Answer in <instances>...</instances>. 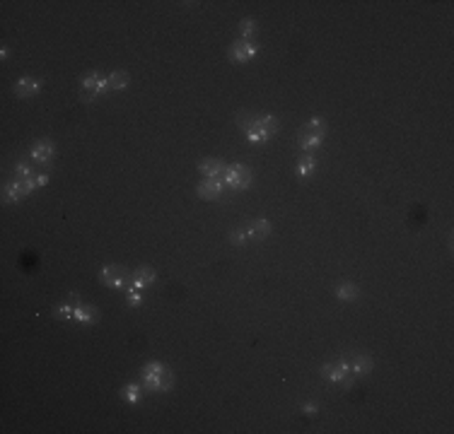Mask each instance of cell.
<instances>
[{"label": "cell", "instance_id": "obj_29", "mask_svg": "<svg viewBox=\"0 0 454 434\" xmlns=\"http://www.w3.org/2000/svg\"><path fill=\"white\" fill-rule=\"evenodd\" d=\"M350 386H353V376H348V379L343 381V389H350Z\"/></svg>", "mask_w": 454, "mask_h": 434}, {"label": "cell", "instance_id": "obj_13", "mask_svg": "<svg viewBox=\"0 0 454 434\" xmlns=\"http://www.w3.org/2000/svg\"><path fill=\"white\" fill-rule=\"evenodd\" d=\"M128 82H131V75H128L126 70H116V73H111V75H109V87H111V89H123Z\"/></svg>", "mask_w": 454, "mask_h": 434}, {"label": "cell", "instance_id": "obj_8", "mask_svg": "<svg viewBox=\"0 0 454 434\" xmlns=\"http://www.w3.org/2000/svg\"><path fill=\"white\" fill-rule=\"evenodd\" d=\"M145 384H147V389H153V391H167L172 386V374L162 369L157 376H145Z\"/></svg>", "mask_w": 454, "mask_h": 434}, {"label": "cell", "instance_id": "obj_25", "mask_svg": "<svg viewBox=\"0 0 454 434\" xmlns=\"http://www.w3.org/2000/svg\"><path fill=\"white\" fill-rule=\"evenodd\" d=\"M232 244H244V241H246V232H244V229H237V232H232Z\"/></svg>", "mask_w": 454, "mask_h": 434}, {"label": "cell", "instance_id": "obj_2", "mask_svg": "<svg viewBox=\"0 0 454 434\" xmlns=\"http://www.w3.org/2000/svg\"><path fill=\"white\" fill-rule=\"evenodd\" d=\"M109 87V77H102L99 73H89L82 77V101H92L97 97V92Z\"/></svg>", "mask_w": 454, "mask_h": 434}, {"label": "cell", "instance_id": "obj_22", "mask_svg": "<svg viewBox=\"0 0 454 434\" xmlns=\"http://www.w3.org/2000/svg\"><path fill=\"white\" fill-rule=\"evenodd\" d=\"M73 314H75V306H70V304H66V306H58L54 311L56 318H73Z\"/></svg>", "mask_w": 454, "mask_h": 434}, {"label": "cell", "instance_id": "obj_1", "mask_svg": "<svg viewBox=\"0 0 454 434\" xmlns=\"http://www.w3.org/2000/svg\"><path fill=\"white\" fill-rule=\"evenodd\" d=\"M251 181V172L244 167V164H232V167H227V172H225V184L234 188V191H242L246 188Z\"/></svg>", "mask_w": 454, "mask_h": 434}, {"label": "cell", "instance_id": "obj_24", "mask_svg": "<svg viewBox=\"0 0 454 434\" xmlns=\"http://www.w3.org/2000/svg\"><path fill=\"white\" fill-rule=\"evenodd\" d=\"M162 369H165V367H162L160 362H150V364L145 367V376H157V374H160Z\"/></svg>", "mask_w": 454, "mask_h": 434}, {"label": "cell", "instance_id": "obj_28", "mask_svg": "<svg viewBox=\"0 0 454 434\" xmlns=\"http://www.w3.org/2000/svg\"><path fill=\"white\" fill-rule=\"evenodd\" d=\"M302 410L307 412V415H314V412H317V405H314V403H310V405H305Z\"/></svg>", "mask_w": 454, "mask_h": 434}, {"label": "cell", "instance_id": "obj_12", "mask_svg": "<svg viewBox=\"0 0 454 434\" xmlns=\"http://www.w3.org/2000/svg\"><path fill=\"white\" fill-rule=\"evenodd\" d=\"M155 280V270L153 268H138L135 270V275H133V285L135 287H145V285H150V282Z\"/></svg>", "mask_w": 454, "mask_h": 434}, {"label": "cell", "instance_id": "obj_10", "mask_svg": "<svg viewBox=\"0 0 454 434\" xmlns=\"http://www.w3.org/2000/svg\"><path fill=\"white\" fill-rule=\"evenodd\" d=\"M39 89V80H34V77H22L20 82H15V94L17 97H29Z\"/></svg>", "mask_w": 454, "mask_h": 434}, {"label": "cell", "instance_id": "obj_27", "mask_svg": "<svg viewBox=\"0 0 454 434\" xmlns=\"http://www.w3.org/2000/svg\"><path fill=\"white\" fill-rule=\"evenodd\" d=\"M34 181H36V186H44L46 181H48V174H36V176H34Z\"/></svg>", "mask_w": 454, "mask_h": 434}, {"label": "cell", "instance_id": "obj_11", "mask_svg": "<svg viewBox=\"0 0 454 434\" xmlns=\"http://www.w3.org/2000/svg\"><path fill=\"white\" fill-rule=\"evenodd\" d=\"M324 133H326V123L321 119H312L305 128H302V133L299 135H312V138H324Z\"/></svg>", "mask_w": 454, "mask_h": 434}, {"label": "cell", "instance_id": "obj_20", "mask_svg": "<svg viewBox=\"0 0 454 434\" xmlns=\"http://www.w3.org/2000/svg\"><path fill=\"white\" fill-rule=\"evenodd\" d=\"M299 176H310L312 172H314V157L312 154H307V157H302V162H299Z\"/></svg>", "mask_w": 454, "mask_h": 434}, {"label": "cell", "instance_id": "obj_6", "mask_svg": "<svg viewBox=\"0 0 454 434\" xmlns=\"http://www.w3.org/2000/svg\"><path fill=\"white\" fill-rule=\"evenodd\" d=\"M254 53H256V46L251 41H237L232 46V51H230L232 61H249V58H254Z\"/></svg>", "mask_w": 454, "mask_h": 434}, {"label": "cell", "instance_id": "obj_5", "mask_svg": "<svg viewBox=\"0 0 454 434\" xmlns=\"http://www.w3.org/2000/svg\"><path fill=\"white\" fill-rule=\"evenodd\" d=\"M348 371H350V364L345 359L338 364H324V369H321V374L329 376L331 381H343V376H348Z\"/></svg>", "mask_w": 454, "mask_h": 434}, {"label": "cell", "instance_id": "obj_9", "mask_svg": "<svg viewBox=\"0 0 454 434\" xmlns=\"http://www.w3.org/2000/svg\"><path fill=\"white\" fill-rule=\"evenodd\" d=\"M51 157H54V145H51V142H39V145H34V147H32V159H34V162L46 164Z\"/></svg>", "mask_w": 454, "mask_h": 434}, {"label": "cell", "instance_id": "obj_19", "mask_svg": "<svg viewBox=\"0 0 454 434\" xmlns=\"http://www.w3.org/2000/svg\"><path fill=\"white\" fill-rule=\"evenodd\" d=\"M12 176H15V179H32L34 172H32V167H29V164L22 162V164H17V167H15Z\"/></svg>", "mask_w": 454, "mask_h": 434}, {"label": "cell", "instance_id": "obj_14", "mask_svg": "<svg viewBox=\"0 0 454 434\" xmlns=\"http://www.w3.org/2000/svg\"><path fill=\"white\" fill-rule=\"evenodd\" d=\"M268 232H271V225H268L266 220H259V222H254V225L249 227V237L251 239H266Z\"/></svg>", "mask_w": 454, "mask_h": 434}, {"label": "cell", "instance_id": "obj_16", "mask_svg": "<svg viewBox=\"0 0 454 434\" xmlns=\"http://www.w3.org/2000/svg\"><path fill=\"white\" fill-rule=\"evenodd\" d=\"M350 367H353L355 374H367V371L372 369V359L367 357V355H358V357L353 359V364H350Z\"/></svg>", "mask_w": 454, "mask_h": 434}, {"label": "cell", "instance_id": "obj_3", "mask_svg": "<svg viewBox=\"0 0 454 434\" xmlns=\"http://www.w3.org/2000/svg\"><path fill=\"white\" fill-rule=\"evenodd\" d=\"M128 280H131V275H128V270L121 268V265H107V268L102 270V282H104L107 287H123Z\"/></svg>", "mask_w": 454, "mask_h": 434}, {"label": "cell", "instance_id": "obj_21", "mask_svg": "<svg viewBox=\"0 0 454 434\" xmlns=\"http://www.w3.org/2000/svg\"><path fill=\"white\" fill-rule=\"evenodd\" d=\"M123 396H126V401L138 403V398H140V389H138L135 384H131V386H126V389H123Z\"/></svg>", "mask_w": 454, "mask_h": 434}, {"label": "cell", "instance_id": "obj_26", "mask_svg": "<svg viewBox=\"0 0 454 434\" xmlns=\"http://www.w3.org/2000/svg\"><path fill=\"white\" fill-rule=\"evenodd\" d=\"M138 302H140V294H138V290H128V304H131V306H135Z\"/></svg>", "mask_w": 454, "mask_h": 434}, {"label": "cell", "instance_id": "obj_18", "mask_svg": "<svg viewBox=\"0 0 454 434\" xmlns=\"http://www.w3.org/2000/svg\"><path fill=\"white\" fill-rule=\"evenodd\" d=\"M321 140L324 138H312V135H299V147L302 150H314V147H319Z\"/></svg>", "mask_w": 454, "mask_h": 434}, {"label": "cell", "instance_id": "obj_15", "mask_svg": "<svg viewBox=\"0 0 454 434\" xmlns=\"http://www.w3.org/2000/svg\"><path fill=\"white\" fill-rule=\"evenodd\" d=\"M73 318L75 321H94L97 318V309L94 306H75V314H73Z\"/></svg>", "mask_w": 454, "mask_h": 434}, {"label": "cell", "instance_id": "obj_17", "mask_svg": "<svg viewBox=\"0 0 454 434\" xmlns=\"http://www.w3.org/2000/svg\"><path fill=\"white\" fill-rule=\"evenodd\" d=\"M358 292H360V290H358V287H355V285H350V282H345V285H341V287H338V299H345V302H350V299H355V297H358Z\"/></svg>", "mask_w": 454, "mask_h": 434}, {"label": "cell", "instance_id": "obj_7", "mask_svg": "<svg viewBox=\"0 0 454 434\" xmlns=\"http://www.w3.org/2000/svg\"><path fill=\"white\" fill-rule=\"evenodd\" d=\"M200 172H203L206 179H218V176H225L227 167L222 162H218V159H203L200 162Z\"/></svg>", "mask_w": 454, "mask_h": 434}, {"label": "cell", "instance_id": "obj_4", "mask_svg": "<svg viewBox=\"0 0 454 434\" xmlns=\"http://www.w3.org/2000/svg\"><path fill=\"white\" fill-rule=\"evenodd\" d=\"M220 193H222V184L218 179H203L198 184V195L206 198V200H215Z\"/></svg>", "mask_w": 454, "mask_h": 434}, {"label": "cell", "instance_id": "obj_23", "mask_svg": "<svg viewBox=\"0 0 454 434\" xmlns=\"http://www.w3.org/2000/svg\"><path fill=\"white\" fill-rule=\"evenodd\" d=\"M254 20H242V24H239V32H242V36H246V41H249V36L254 34Z\"/></svg>", "mask_w": 454, "mask_h": 434}]
</instances>
